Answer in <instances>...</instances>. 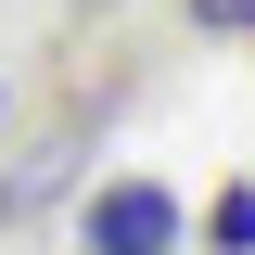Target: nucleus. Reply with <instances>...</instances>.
Returning <instances> with one entry per match:
<instances>
[{
	"label": "nucleus",
	"mask_w": 255,
	"mask_h": 255,
	"mask_svg": "<svg viewBox=\"0 0 255 255\" xmlns=\"http://www.w3.org/2000/svg\"><path fill=\"white\" fill-rule=\"evenodd\" d=\"M191 26H217V38H230V26H255V0H191Z\"/></svg>",
	"instance_id": "3"
},
{
	"label": "nucleus",
	"mask_w": 255,
	"mask_h": 255,
	"mask_svg": "<svg viewBox=\"0 0 255 255\" xmlns=\"http://www.w3.org/2000/svg\"><path fill=\"white\" fill-rule=\"evenodd\" d=\"M77 243H90V255H179V191H166V179H115V191H90Z\"/></svg>",
	"instance_id": "1"
},
{
	"label": "nucleus",
	"mask_w": 255,
	"mask_h": 255,
	"mask_svg": "<svg viewBox=\"0 0 255 255\" xmlns=\"http://www.w3.org/2000/svg\"><path fill=\"white\" fill-rule=\"evenodd\" d=\"M217 255H255V191H217Z\"/></svg>",
	"instance_id": "2"
}]
</instances>
